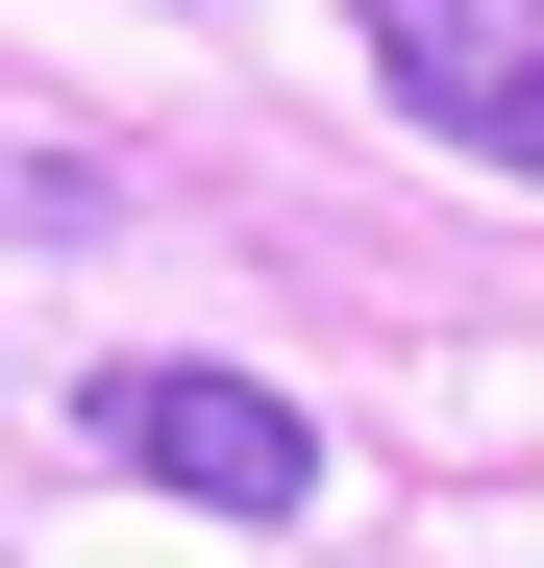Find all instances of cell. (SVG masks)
Listing matches in <instances>:
<instances>
[{
    "label": "cell",
    "mask_w": 544,
    "mask_h": 568,
    "mask_svg": "<svg viewBox=\"0 0 544 568\" xmlns=\"http://www.w3.org/2000/svg\"><path fill=\"white\" fill-rule=\"evenodd\" d=\"M100 469H149V495H199V519H298L322 495V420L272 396V371H100Z\"/></svg>",
    "instance_id": "cell-1"
},
{
    "label": "cell",
    "mask_w": 544,
    "mask_h": 568,
    "mask_svg": "<svg viewBox=\"0 0 544 568\" xmlns=\"http://www.w3.org/2000/svg\"><path fill=\"white\" fill-rule=\"evenodd\" d=\"M346 26H372V74H396L445 149L544 173V0H346Z\"/></svg>",
    "instance_id": "cell-2"
}]
</instances>
